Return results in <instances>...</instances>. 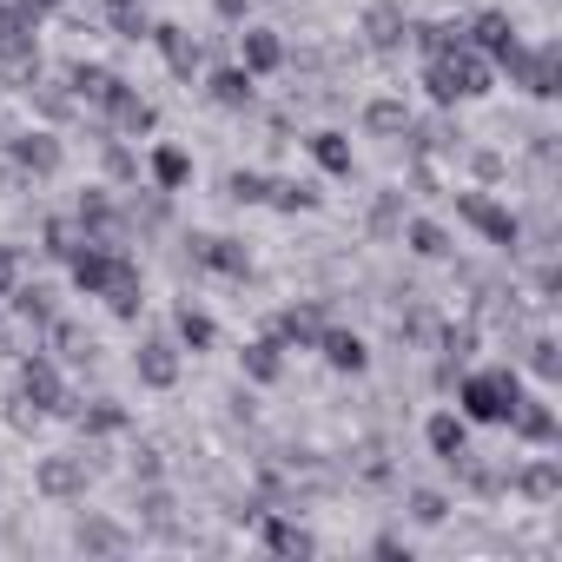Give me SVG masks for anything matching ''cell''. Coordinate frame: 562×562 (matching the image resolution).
Listing matches in <instances>:
<instances>
[{
  "label": "cell",
  "mask_w": 562,
  "mask_h": 562,
  "mask_svg": "<svg viewBox=\"0 0 562 562\" xmlns=\"http://www.w3.org/2000/svg\"><path fill=\"white\" fill-rule=\"evenodd\" d=\"M490 80H496V67H490L470 41H457V47H443L437 60H424V87H430V100H437V106L483 100V93H490Z\"/></svg>",
  "instance_id": "1"
},
{
  "label": "cell",
  "mask_w": 562,
  "mask_h": 562,
  "mask_svg": "<svg viewBox=\"0 0 562 562\" xmlns=\"http://www.w3.org/2000/svg\"><path fill=\"white\" fill-rule=\"evenodd\" d=\"M457 404H463V424H509V411L522 404V378L509 364L496 371H470L457 384Z\"/></svg>",
  "instance_id": "2"
},
{
  "label": "cell",
  "mask_w": 562,
  "mask_h": 562,
  "mask_svg": "<svg viewBox=\"0 0 562 562\" xmlns=\"http://www.w3.org/2000/svg\"><path fill=\"white\" fill-rule=\"evenodd\" d=\"M496 67H503L516 87H529L536 100H555V93H562V47H522V41H516Z\"/></svg>",
  "instance_id": "3"
},
{
  "label": "cell",
  "mask_w": 562,
  "mask_h": 562,
  "mask_svg": "<svg viewBox=\"0 0 562 562\" xmlns=\"http://www.w3.org/2000/svg\"><path fill=\"white\" fill-rule=\"evenodd\" d=\"M457 218H463V225H476L490 245H516V238H522L516 212H509L503 199H490V192H457Z\"/></svg>",
  "instance_id": "4"
},
{
  "label": "cell",
  "mask_w": 562,
  "mask_h": 562,
  "mask_svg": "<svg viewBox=\"0 0 562 562\" xmlns=\"http://www.w3.org/2000/svg\"><path fill=\"white\" fill-rule=\"evenodd\" d=\"M21 397H27L41 417H47V411H74V404H67V384H60V364L41 358V351L21 358Z\"/></svg>",
  "instance_id": "5"
},
{
  "label": "cell",
  "mask_w": 562,
  "mask_h": 562,
  "mask_svg": "<svg viewBox=\"0 0 562 562\" xmlns=\"http://www.w3.org/2000/svg\"><path fill=\"white\" fill-rule=\"evenodd\" d=\"M34 490H41V496H54V503H74V496H87V457H41V470H34Z\"/></svg>",
  "instance_id": "6"
},
{
  "label": "cell",
  "mask_w": 562,
  "mask_h": 562,
  "mask_svg": "<svg viewBox=\"0 0 562 562\" xmlns=\"http://www.w3.org/2000/svg\"><path fill=\"white\" fill-rule=\"evenodd\" d=\"M67 87H74V100H80V106H100V113L126 93V80H120L113 67H93V60H80V67L67 74Z\"/></svg>",
  "instance_id": "7"
},
{
  "label": "cell",
  "mask_w": 562,
  "mask_h": 562,
  "mask_svg": "<svg viewBox=\"0 0 562 562\" xmlns=\"http://www.w3.org/2000/svg\"><path fill=\"white\" fill-rule=\"evenodd\" d=\"M133 371H139V384H146V391H172V384H179V345L146 338V345L133 351Z\"/></svg>",
  "instance_id": "8"
},
{
  "label": "cell",
  "mask_w": 562,
  "mask_h": 562,
  "mask_svg": "<svg viewBox=\"0 0 562 562\" xmlns=\"http://www.w3.org/2000/svg\"><path fill=\"white\" fill-rule=\"evenodd\" d=\"M424 443H430V457H443L450 470L470 457V424H463V411H437L430 424H424Z\"/></svg>",
  "instance_id": "9"
},
{
  "label": "cell",
  "mask_w": 562,
  "mask_h": 562,
  "mask_svg": "<svg viewBox=\"0 0 562 562\" xmlns=\"http://www.w3.org/2000/svg\"><path fill=\"white\" fill-rule=\"evenodd\" d=\"M312 351H325V364H331V371H351V378H358V371L371 364V351H364V338H358V331H345V325H325Z\"/></svg>",
  "instance_id": "10"
},
{
  "label": "cell",
  "mask_w": 562,
  "mask_h": 562,
  "mask_svg": "<svg viewBox=\"0 0 562 562\" xmlns=\"http://www.w3.org/2000/svg\"><path fill=\"white\" fill-rule=\"evenodd\" d=\"M0 60H8V67L34 60V21L14 8V0H0Z\"/></svg>",
  "instance_id": "11"
},
{
  "label": "cell",
  "mask_w": 562,
  "mask_h": 562,
  "mask_svg": "<svg viewBox=\"0 0 562 562\" xmlns=\"http://www.w3.org/2000/svg\"><path fill=\"white\" fill-rule=\"evenodd\" d=\"M238 67H245L251 80H265V74H278V67H285V41H278L271 27H245V47H238Z\"/></svg>",
  "instance_id": "12"
},
{
  "label": "cell",
  "mask_w": 562,
  "mask_h": 562,
  "mask_svg": "<svg viewBox=\"0 0 562 562\" xmlns=\"http://www.w3.org/2000/svg\"><path fill=\"white\" fill-rule=\"evenodd\" d=\"M463 41H470V47L496 67V60L516 47V27H509V14H496V8H490V14H476V21H470V34H463Z\"/></svg>",
  "instance_id": "13"
},
{
  "label": "cell",
  "mask_w": 562,
  "mask_h": 562,
  "mask_svg": "<svg viewBox=\"0 0 562 562\" xmlns=\"http://www.w3.org/2000/svg\"><path fill=\"white\" fill-rule=\"evenodd\" d=\"M60 159H67V153H60V139H54V133H21V139H14V166H21V172H34V179H54V172H60Z\"/></svg>",
  "instance_id": "14"
},
{
  "label": "cell",
  "mask_w": 562,
  "mask_h": 562,
  "mask_svg": "<svg viewBox=\"0 0 562 562\" xmlns=\"http://www.w3.org/2000/svg\"><path fill=\"white\" fill-rule=\"evenodd\" d=\"M192 258H199L205 271H218V278H245V271H251V251H245L238 238H192Z\"/></svg>",
  "instance_id": "15"
},
{
  "label": "cell",
  "mask_w": 562,
  "mask_h": 562,
  "mask_svg": "<svg viewBox=\"0 0 562 562\" xmlns=\"http://www.w3.org/2000/svg\"><path fill=\"white\" fill-rule=\"evenodd\" d=\"M74 549H87V555H126L133 536H126L120 522H106V516H80V522H74Z\"/></svg>",
  "instance_id": "16"
},
{
  "label": "cell",
  "mask_w": 562,
  "mask_h": 562,
  "mask_svg": "<svg viewBox=\"0 0 562 562\" xmlns=\"http://www.w3.org/2000/svg\"><path fill=\"white\" fill-rule=\"evenodd\" d=\"M205 93H212V106H225V113H245V106L258 100V80H251L245 67H218V74L205 80Z\"/></svg>",
  "instance_id": "17"
},
{
  "label": "cell",
  "mask_w": 562,
  "mask_h": 562,
  "mask_svg": "<svg viewBox=\"0 0 562 562\" xmlns=\"http://www.w3.org/2000/svg\"><path fill=\"white\" fill-rule=\"evenodd\" d=\"M265 549L271 555H318V536L292 516H265Z\"/></svg>",
  "instance_id": "18"
},
{
  "label": "cell",
  "mask_w": 562,
  "mask_h": 562,
  "mask_svg": "<svg viewBox=\"0 0 562 562\" xmlns=\"http://www.w3.org/2000/svg\"><path fill=\"white\" fill-rule=\"evenodd\" d=\"M146 41H153V47L166 54V67H172L179 80H192V67H199V41H192L186 27H172V21H166V27H153Z\"/></svg>",
  "instance_id": "19"
},
{
  "label": "cell",
  "mask_w": 562,
  "mask_h": 562,
  "mask_svg": "<svg viewBox=\"0 0 562 562\" xmlns=\"http://www.w3.org/2000/svg\"><path fill=\"white\" fill-rule=\"evenodd\" d=\"M364 133H371V139H411L417 120H411L404 100H371V106H364Z\"/></svg>",
  "instance_id": "20"
},
{
  "label": "cell",
  "mask_w": 562,
  "mask_h": 562,
  "mask_svg": "<svg viewBox=\"0 0 562 562\" xmlns=\"http://www.w3.org/2000/svg\"><path fill=\"white\" fill-rule=\"evenodd\" d=\"M100 299H106L120 318H139V265H133L126 251L113 258V278H106V292H100Z\"/></svg>",
  "instance_id": "21"
},
{
  "label": "cell",
  "mask_w": 562,
  "mask_h": 562,
  "mask_svg": "<svg viewBox=\"0 0 562 562\" xmlns=\"http://www.w3.org/2000/svg\"><path fill=\"white\" fill-rule=\"evenodd\" d=\"M318 331H325L318 305H292V312H278V325H271V338H278V345H299V351H312V345H318Z\"/></svg>",
  "instance_id": "22"
},
{
  "label": "cell",
  "mask_w": 562,
  "mask_h": 562,
  "mask_svg": "<svg viewBox=\"0 0 562 562\" xmlns=\"http://www.w3.org/2000/svg\"><path fill=\"white\" fill-rule=\"evenodd\" d=\"M509 430H516L522 443H555V411H549L542 397H522V404L509 411Z\"/></svg>",
  "instance_id": "23"
},
{
  "label": "cell",
  "mask_w": 562,
  "mask_h": 562,
  "mask_svg": "<svg viewBox=\"0 0 562 562\" xmlns=\"http://www.w3.org/2000/svg\"><path fill=\"white\" fill-rule=\"evenodd\" d=\"M238 358H245V378L251 384H278V378H285V345H278V338H251Z\"/></svg>",
  "instance_id": "24"
},
{
  "label": "cell",
  "mask_w": 562,
  "mask_h": 562,
  "mask_svg": "<svg viewBox=\"0 0 562 562\" xmlns=\"http://www.w3.org/2000/svg\"><path fill=\"white\" fill-rule=\"evenodd\" d=\"M192 179V153L186 146H153V186L159 192H179Z\"/></svg>",
  "instance_id": "25"
},
{
  "label": "cell",
  "mask_w": 562,
  "mask_h": 562,
  "mask_svg": "<svg viewBox=\"0 0 562 562\" xmlns=\"http://www.w3.org/2000/svg\"><path fill=\"white\" fill-rule=\"evenodd\" d=\"M516 490H522L529 503H555V496H562V463H555V457H542V463H529V470L516 476Z\"/></svg>",
  "instance_id": "26"
},
{
  "label": "cell",
  "mask_w": 562,
  "mask_h": 562,
  "mask_svg": "<svg viewBox=\"0 0 562 562\" xmlns=\"http://www.w3.org/2000/svg\"><path fill=\"white\" fill-rule=\"evenodd\" d=\"M265 205H278V212H312L318 205V186H305V179H265Z\"/></svg>",
  "instance_id": "27"
},
{
  "label": "cell",
  "mask_w": 562,
  "mask_h": 562,
  "mask_svg": "<svg viewBox=\"0 0 562 562\" xmlns=\"http://www.w3.org/2000/svg\"><path fill=\"white\" fill-rule=\"evenodd\" d=\"M312 159H318L331 179H351V139H345V133H312Z\"/></svg>",
  "instance_id": "28"
},
{
  "label": "cell",
  "mask_w": 562,
  "mask_h": 562,
  "mask_svg": "<svg viewBox=\"0 0 562 562\" xmlns=\"http://www.w3.org/2000/svg\"><path fill=\"white\" fill-rule=\"evenodd\" d=\"M106 113H113V126H120V133H146V126H153V100H139L133 87H126Z\"/></svg>",
  "instance_id": "29"
},
{
  "label": "cell",
  "mask_w": 562,
  "mask_h": 562,
  "mask_svg": "<svg viewBox=\"0 0 562 562\" xmlns=\"http://www.w3.org/2000/svg\"><path fill=\"white\" fill-rule=\"evenodd\" d=\"M106 21H113V34H126V41H146V34H153V21H146L139 0H106Z\"/></svg>",
  "instance_id": "30"
},
{
  "label": "cell",
  "mask_w": 562,
  "mask_h": 562,
  "mask_svg": "<svg viewBox=\"0 0 562 562\" xmlns=\"http://www.w3.org/2000/svg\"><path fill=\"white\" fill-rule=\"evenodd\" d=\"M404 238H411V251H424V258H443V251H450V232H443L437 218H411Z\"/></svg>",
  "instance_id": "31"
},
{
  "label": "cell",
  "mask_w": 562,
  "mask_h": 562,
  "mask_svg": "<svg viewBox=\"0 0 562 562\" xmlns=\"http://www.w3.org/2000/svg\"><path fill=\"white\" fill-rule=\"evenodd\" d=\"M179 345H186V351H212V345H218V325L186 305V312H179Z\"/></svg>",
  "instance_id": "32"
},
{
  "label": "cell",
  "mask_w": 562,
  "mask_h": 562,
  "mask_svg": "<svg viewBox=\"0 0 562 562\" xmlns=\"http://www.w3.org/2000/svg\"><path fill=\"white\" fill-rule=\"evenodd\" d=\"M80 245H87L80 218H47V251H54V258H74Z\"/></svg>",
  "instance_id": "33"
},
{
  "label": "cell",
  "mask_w": 562,
  "mask_h": 562,
  "mask_svg": "<svg viewBox=\"0 0 562 562\" xmlns=\"http://www.w3.org/2000/svg\"><path fill=\"white\" fill-rule=\"evenodd\" d=\"M139 516H146L159 536H179V529H172V496H166L159 483H146V496H139Z\"/></svg>",
  "instance_id": "34"
},
{
  "label": "cell",
  "mask_w": 562,
  "mask_h": 562,
  "mask_svg": "<svg viewBox=\"0 0 562 562\" xmlns=\"http://www.w3.org/2000/svg\"><path fill=\"white\" fill-rule=\"evenodd\" d=\"M443 516H450V496H443V490H411V522L437 529Z\"/></svg>",
  "instance_id": "35"
},
{
  "label": "cell",
  "mask_w": 562,
  "mask_h": 562,
  "mask_svg": "<svg viewBox=\"0 0 562 562\" xmlns=\"http://www.w3.org/2000/svg\"><path fill=\"white\" fill-rule=\"evenodd\" d=\"M8 299L21 305V318H34V325H54V292H41V285H34V292H21V285H14Z\"/></svg>",
  "instance_id": "36"
},
{
  "label": "cell",
  "mask_w": 562,
  "mask_h": 562,
  "mask_svg": "<svg viewBox=\"0 0 562 562\" xmlns=\"http://www.w3.org/2000/svg\"><path fill=\"white\" fill-rule=\"evenodd\" d=\"M47 331H54V345H60V358H93V338H87L80 325H67V318H54Z\"/></svg>",
  "instance_id": "37"
},
{
  "label": "cell",
  "mask_w": 562,
  "mask_h": 562,
  "mask_svg": "<svg viewBox=\"0 0 562 562\" xmlns=\"http://www.w3.org/2000/svg\"><path fill=\"white\" fill-rule=\"evenodd\" d=\"M80 424H87V430H93V437H113V430H126V411H120V404H113V397H100V404H93V411H87V417H80Z\"/></svg>",
  "instance_id": "38"
},
{
  "label": "cell",
  "mask_w": 562,
  "mask_h": 562,
  "mask_svg": "<svg viewBox=\"0 0 562 562\" xmlns=\"http://www.w3.org/2000/svg\"><path fill=\"white\" fill-rule=\"evenodd\" d=\"M225 192H232L238 205H265V172H232Z\"/></svg>",
  "instance_id": "39"
},
{
  "label": "cell",
  "mask_w": 562,
  "mask_h": 562,
  "mask_svg": "<svg viewBox=\"0 0 562 562\" xmlns=\"http://www.w3.org/2000/svg\"><path fill=\"white\" fill-rule=\"evenodd\" d=\"M529 371H536L542 384H555V371H562V358H555V338H536V345H529Z\"/></svg>",
  "instance_id": "40"
},
{
  "label": "cell",
  "mask_w": 562,
  "mask_h": 562,
  "mask_svg": "<svg viewBox=\"0 0 562 562\" xmlns=\"http://www.w3.org/2000/svg\"><path fill=\"white\" fill-rule=\"evenodd\" d=\"M397 34H404V21H397L391 8H378V14H371V47H397Z\"/></svg>",
  "instance_id": "41"
},
{
  "label": "cell",
  "mask_w": 562,
  "mask_h": 562,
  "mask_svg": "<svg viewBox=\"0 0 562 562\" xmlns=\"http://www.w3.org/2000/svg\"><path fill=\"white\" fill-rule=\"evenodd\" d=\"M133 476H139V483H159V476H166V457H159L153 443H139V450H133Z\"/></svg>",
  "instance_id": "42"
},
{
  "label": "cell",
  "mask_w": 562,
  "mask_h": 562,
  "mask_svg": "<svg viewBox=\"0 0 562 562\" xmlns=\"http://www.w3.org/2000/svg\"><path fill=\"white\" fill-rule=\"evenodd\" d=\"M21 285V258H14V245H0V299H8Z\"/></svg>",
  "instance_id": "43"
},
{
  "label": "cell",
  "mask_w": 562,
  "mask_h": 562,
  "mask_svg": "<svg viewBox=\"0 0 562 562\" xmlns=\"http://www.w3.org/2000/svg\"><path fill=\"white\" fill-rule=\"evenodd\" d=\"M14 8H21V14H27V21H34V27H41V21H47V14H54V8H60V0H14Z\"/></svg>",
  "instance_id": "44"
},
{
  "label": "cell",
  "mask_w": 562,
  "mask_h": 562,
  "mask_svg": "<svg viewBox=\"0 0 562 562\" xmlns=\"http://www.w3.org/2000/svg\"><path fill=\"white\" fill-rule=\"evenodd\" d=\"M106 166H113L120 179H133V153H126V146H106Z\"/></svg>",
  "instance_id": "45"
},
{
  "label": "cell",
  "mask_w": 562,
  "mask_h": 562,
  "mask_svg": "<svg viewBox=\"0 0 562 562\" xmlns=\"http://www.w3.org/2000/svg\"><path fill=\"white\" fill-rule=\"evenodd\" d=\"M212 8H218V21H245V14H251V0H212Z\"/></svg>",
  "instance_id": "46"
}]
</instances>
